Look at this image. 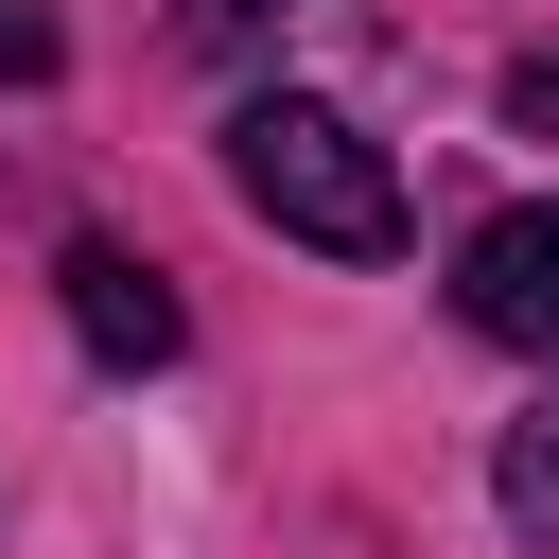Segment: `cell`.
Instances as JSON below:
<instances>
[{
  "label": "cell",
  "mask_w": 559,
  "mask_h": 559,
  "mask_svg": "<svg viewBox=\"0 0 559 559\" xmlns=\"http://www.w3.org/2000/svg\"><path fill=\"white\" fill-rule=\"evenodd\" d=\"M227 192H245L280 245L402 262V175H384V140H367L349 105H297V87H262V105L227 122Z\"/></svg>",
  "instance_id": "obj_1"
},
{
  "label": "cell",
  "mask_w": 559,
  "mask_h": 559,
  "mask_svg": "<svg viewBox=\"0 0 559 559\" xmlns=\"http://www.w3.org/2000/svg\"><path fill=\"white\" fill-rule=\"evenodd\" d=\"M454 314L489 349H559V210H489L454 245Z\"/></svg>",
  "instance_id": "obj_2"
},
{
  "label": "cell",
  "mask_w": 559,
  "mask_h": 559,
  "mask_svg": "<svg viewBox=\"0 0 559 559\" xmlns=\"http://www.w3.org/2000/svg\"><path fill=\"white\" fill-rule=\"evenodd\" d=\"M52 280H70V332H87L105 367H175V332H192V314H175V280H157L140 245H70Z\"/></svg>",
  "instance_id": "obj_3"
},
{
  "label": "cell",
  "mask_w": 559,
  "mask_h": 559,
  "mask_svg": "<svg viewBox=\"0 0 559 559\" xmlns=\"http://www.w3.org/2000/svg\"><path fill=\"white\" fill-rule=\"evenodd\" d=\"M489 489H507V524H524V559H559V419H507V454H489Z\"/></svg>",
  "instance_id": "obj_4"
},
{
  "label": "cell",
  "mask_w": 559,
  "mask_h": 559,
  "mask_svg": "<svg viewBox=\"0 0 559 559\" xmlns=\"http://www.w3.org/2000/svg\"><path fill=\"white\" fill-rule=\"evenodd\" d=\"M52 52H70V17L52 0H0V87H52Z\"/></svg>",
  "instance_id": "obj_5"
},
{
  "label": "cell",
  "mask_w": 559,
  "mask_h": 559,
  "mask_svg": "<svg viewBox=\"0 0 559 559\" xmlns=\"http://www.w3.org/2000/svg\"><path fill=\"white\" fill-rule=\"evenodd\" d=\"M262 17H280V0H175V35H192V52H245Z\"/></svg>",
  "instance_id": "obj_6"
}]
</instances>
